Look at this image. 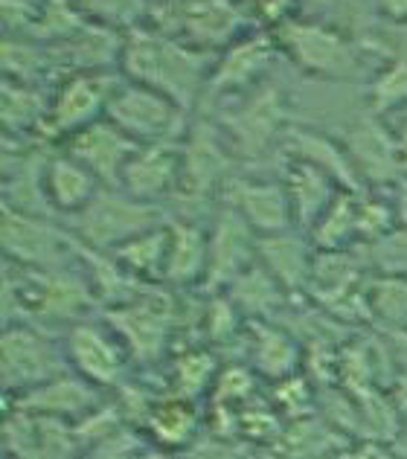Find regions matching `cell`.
<instances>
[{"label":"cell","mask_w":407,"mask_h":459,"mask_svg":"<svg viewBox=\"0 0 407 459\" xmlns=\"http://www.w3.org/2000/svg\"><path fill=\"white\" fill-rule=\"evenodd\" d=\"M152 207H143L137 201H126L119 195H97L91 198L85 219H82V233L91 241V245L105 247L114 245V241H123L134 233L149 230L154 221Z\"/></svg>","instance_id":"6da1fadb"},{"label":"cell","mask_w":407,"mask_h":459,"mask_svg":"<svg viewBox=\"0 0 407 459\" xmlns=\"http://www.w3.org/2000/svg\"><path fill=\"white\" fill-rule=\"evenodd\" d=\"M134 152L137 146L128 137H123V131L108 128V126H93L85 134H79L74 143L76 160L105 180H117L123 175V169Z\"/></svg>","instance_id":"7a4b0ae2"},{"label":"cell","mask_w":407,"mask_h":459,"mask_svg":"<svg viewBox=\"0 0 407 459\" xmlns=\"http://www.w3.org/2000/svg\"><path fill=\"white\" fill-rule=\"evenodd\" d=\"M62 369L50 346L30 332H9L4 337V376L6 386L23 381H47Z\"/></svg>","instance_id":"3957f363"},{"label":"cell","mask_w":407,"mask_h":459,"mask_svg":"<svg viewBox=\"0 0 407 459\" xmlns=\"http://www.w3.org/2000/svg\"><path fill=\"white\" fill-rule=\"evenodd\" d=\"M4 247L21 262L30 264H53L62 259L65 238L47 224L30 221L23 215L6 212L4 219Z\"/></svg>","instance_id":"277c9868"},{"label":"cell","mask_w":407,"mask_h":459,"mask_svg":"<svg viewBox=\"0 0 407 459\" xmlns=\"http://www.w3.org/2000/svg\"><path fill=\"white\" fill-rule=\"evenodd\" d=\"M27 282L30 288L21 291L23 306H30L27 311L44 314V317H70L79 311V306L88 303L82 282L70 280L65 273H32Z\"/></svg>","instance_id":"5b68a950"},{"label":"cell","mask_w":407,"mask_h":459,"mask_svg":"<svg viewBox=\"0 0 407 459\" xmlns=\"http://www.w3.org/2000/svg\"><path fill=\"white\" fill-rule=\"evenodd\" d=\"M111 117L117 119L119 128L131 131L137 137H163L175 128V114L158 96L146 93H123L111 105Z\"/></svg>","instance_id":"8992f818"},{"label":"cell","mask_w":407,"mask_h":459,"mask_svg":"<svg viewBox=\"0 0 407 459\" xmlns=\"http://www.w3.org/2000/svg\"><path fill=\"white\" fill-rule=\"evenodd\" d=\"M175 163H178V157L169 149L154 146L149 152H134L123 169V184L131 195H137V198L160 195V192L172 184Z\"/></svg>","instance_id":"52a82bcc"},{"label":"cell","mask_w":407,"mask_h":459,"mask_svg":"<svg viewBox=\"0 0 407 459\" xmlns=\"http://www.w3.org/2000/svg\"><path fill=\"white\" fill-rule=\"evenodd\" d=\"M114 323H119V329L131 337V346L137 349L140 358H154L160 352L166 323H169V308L158 306V299H149V303L131 306L123 314H114Z\"/></svg>","instance_id":"ba28073f"},{"label":"cell","mask_w":407,"mask_h":459,"mask_svg":"<svg viewBox=\"0 0 407 459\" xmlns=\"http://www.w3.org/2000/svg\"><path fill=\"white\" fill-rule=\"evenodd\" d=\"M70 352L85 376L93 381H117L119 376V355L97 329H76L70 337Z\"/></svg>","instance_id":"9c48e42d"},{"label":"cell","mask_w":407,"mask_h":459,"mask_svg":"<svg viewBox=\"0 0 407 459\" xmlns=\"http://www.w3.org/2000/svg\"><path fill=\"white\" fill-rule=\"evenodd\" d=\"M47 195H50L62 210L88 207L93 198V180L85 166L74 160H56L47 175Z\"/></svg>","instance_id":"30bf717a"},{"label":"cell","mask_w":407,"mask_h":459,"mask_svg":"<svg viewBox=\"0 0 407 459\" xmlns=\"http://www.w3.org/2000/svg\"><path fill=\"white\" fill-rule=\"evenodd\" d=\"M181 169H184V184L193 192H204V189H210L212 180L224 172V154L212 143V137L198 131L184 154Z\"/></svg>","instance_id":"8fae6325"},{"label":"cell","mask_w":407,"mask_h":459,"mask_svg":"<svg viewBox=\"0 0 407 459\" xmlns=\"http://www.w3.org/2000/svg\"><path fill=\"white\" fill-rule=\"evenodd\" d=\"M236 204L245 210L247 221L265 230L285 227V198L280 195L277 186H247L236 184Z\"/></svg>","instance_id":"7c38bea8"},{"label":"cell","mask_w":407,"mask_h":459,"mask_svg":"<svg viewBox=\"0 0 407 459\" xmlns=\"http://www.w3.org/2000/svg\"><path fill=\"white\" fill-rule=\"evenodd\" d=\"M245 247H247V233L242 221L230 215L224 219L219 233H215V245H212V268H210V282H219L224 276H230L238 264V259L245 256Z\"/></svg>","instance_id":"4fadbf2b"},{"label":"cell","mask_w":407,"mask_h":459,"mask_svg":"<svg viewBox=\"0 0 407 459\" xmlns=\"http://www.w3.org/2000/svg\"><path fill=\"white\" fill-rule=\"evenodd\" d=\"M93 402L91 390H85L79 381L70 378H58L53 384H47L44 390L32 393L27 398V407L32 410H53V413H70V410H79Z\"/></svg>","instance_id":"5bb4252c"},{"label":"cell","mask_w":407,"mask_h":459,"mask_svg":"<svg viewBox=\"0 0 407 459\" xmlns=\"http://www.w3.org/2000/svg\"><path fill=\"white\" fill-rule=\"evenodd\" d=\"M204 268V241L201 233L189 227L178 230L172 256H169V276L172 280H193V276Z\"/></svg>","instance_id":"9a60e30c"},{"label":"cell","mask_w":407,"mask_h":459,"mask_svg":"<svg viewBox=\"0 0 407 459\" xmlns=\"http://www.w3.org/2000/svg\"><path fill=\"white\" fill-rule=\"evenodd\" d=\"M102 100V93L93 88L88 82H79L74 84L65 96H62V105H58V117H56V126L58 128H74L79 126L82 119L91 117L97 111V105Z\"/></svg>","instance_id":"2e32d148"},{"label":"cell","mask_w":407,"mask_h":459,"mask_svg":"<svg viewBox=\"0 0 407 459\" xmlns=\"http://www.w3.org/2000/svg\"><path fill=\"white\" fill-rule=\"evenodd\" d=\"M294 201L303 221H311L315 212L323 207V201H326V184H323L315 166H306L300 172H294Z\"/></svg>","instance_id":"e0dca14e"},{"label":"cell","mask_w":407,"mask_h":459,"mask_svg":"<svg viewBox=\"0 0 407 459\" xmlns=\"http://www.w3.org/2000/svg\"><path fill=\"white\" fill-rule=\"evenodd\" d=\"M265 253H268V262L271 268L277 271L280 280L285 282H300L303 273H306V264H303V250L294 245V241H268L265 245Z\"/></svg>","instance_id":"ac0fdd59"},{"label":"cell","mask_w":407,"mask_h":459,"mask_svg":"<svg viewBox=\"0 0 407 459\" xmlns=\"http://www.w3.org/2000/svg\"><path fill=\"white\" fill-rule=\"evenodd\" d=\"M163 247H166V236L158 233V236L134 238L128 247L119 250V256H123V259L131 264V268H137V271H152L154 264H158Z\"/></svg>","instance_id":"d6986e66"},{"label":"cell","mask_w":407,"mask_h":459,"mask_svg":"<svg viewBox=\"0 0 407 459\" xmlns=\"http://www.w3.org/2000/svg\"><path fill=\"white\" fill-rule=\"evenodd\" d=\"M262 343L259 346V364L265 367L268 372H285V369H291L294 364V349L282 341L280 334H265L262 337Z\"/></svg>","instance_id":"ffe728a7"},{"label":"cell","mask_w":407,"mask_h":459,"mask_svg":"<svg viewBox=\"0 0 407 459\" xmlns=\"http://www.w3.org/2000/svg\"><path fill=\"white\" fill-rule=\"evenodd\" d=\"M189 428H193V416H189L184 407H166L160 410V416H154V430H158V437L166 442L184 439Z\"/></svg>","instance_id":"44dd1931"},{"label":"cell","mask_w":407,"mask_h":459,"mask_svg":"<svg viewBox=\"0 0 407 459\" xmlns=\"http://www.w3.org/2000/svg\"><path fill=\"white\" fill-rule=\"evenodd\" d=\"M210 369H212V360L210 358H204V355H193V358H186L181 369H178V376H181V386L189 393H195L204 386V381H207L210 376Z\"/></svg>","instance_id":"7402d4cb"},{"label":"cell","mask_w":407,"mask_h":459,"mask_svg":"<svg viewBox=\"0 0 407 459\" xmlns=\"http://www.w3.org/2000/svg\"><path fill=\"white\" fill-rule=\"evenodd\" d=\"M306 143H308V146H303V149H308V152H311V157H315V160H320V157H323V163L334 166V175L343 178L346 184H352L350 169H346V163H341V157L334 154V149L329 146V143H323V140H306Z\"/></svg>","instance_id":"603a6c76"}]
</instances>
